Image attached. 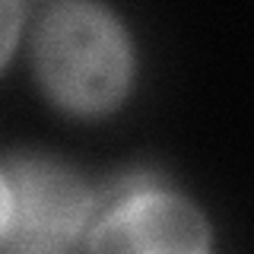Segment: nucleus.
<instances>
[{"label": "nucleus", "mask_w": 254, "mask_h": 254, "mask_svg": "<svg viewBox=\"0 0 254 254\" xmlns=\"http://www.w3.org/2000/svg\"><path fill=\"white\" fill-rule=\"evenodd\" d=\"M10 222L3 251H64L76 245L92 216V194L73 172L48 159H13L6 169Z\"/></svg>", "instance_id": "2"}, {"label": "nucleus", "mask_w": 254, "mask_h": 254, "mask_svg": "<svg viewBox=\"0 0 254 254\" xmlns=\"http://www.w3.org/2000/svg\"><path fill=\"white\" fill-rule=\"evenodd\" d=\"M35 73L61 108L76 115L111 111L130 89V38L105 6L64 0L38 22Z\"/></svg>", "instance_id": "1"}, {"label": "nucleus", "mask_w": 254, "mask_h": 254, "mask_svg": "<svg viewBox=\"0 0 254 254\" xmlns=\"http://www.w3.org/2000/svg\"><path fill=\"white\" fill-rule=\"evenodd\" d=\"M19 26H22L19 0H0V67L10 61L16 38H19Z\"/></svg>", "instance_id": "4"}, {"label": "nucleus", "mask_w": 254, "mask_h": 254, "mask_svg": "<svg viewBox=\"0 0 254 254\" xmlns=\"http://www.w3.org/2000/svg\"><path fill=\"white\" fill-rule=\"evenodd\" d=\"M6 222H10V185H6V175L0 172V238L6 232Z\"/></svg>", "instance_id": "5"}, {"label": "nucleus", "mask_w": 254, "mask_h": 254, "mask_svg": "<svg viewBox=\"0 0 254 254\" xmlns=\"http://www.w3.org/2000/svg\"><path fill=\"white\" fill-rule=\"evenodd\" d=\"M86 245L92 251H203L210 229L185 197L140 181L105 206Z\"/></svg>", "instance_id": "3"}]
</instances>
